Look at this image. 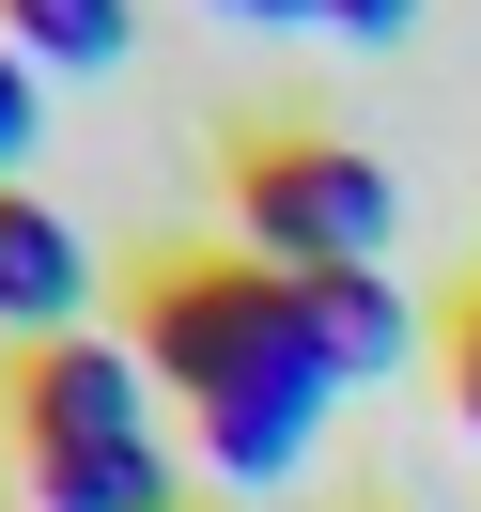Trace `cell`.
Instances as JSON below:
<instances>
[{
	"label": "cell",
	"instance_id": "6da1fadb",
	"mask_svg": "<svg viewBox=\"0 0 481 512\" xmlns=\"http://www.w3.org/2000/svg\"><path fill=\"white\" fill-rule=\"evenodd\" d=\"M140 357H156V388L187 404V450H202L218 481H249V497L311 466L326 404H342V373H326L295 280L249 264V249L156 264V295H140Z\"/></svg>",
	"mask_w": 481,
	"mask_h": 512
},
{
	"label": "cell",
	"instance_id": "7a4b0ae2",
	"mask_svg": "<svg viewBox=\"0 0 481 512\" xmlns=\"http://www.w3.org/2000/svg\"><path fill=\"white\" fill-rule=\"evenodd\" d=\"M388 218H404V187H388L357 140L280 125V140H249V156H233V249H249V264H280V280L388 264Z\"/></svg>",
	"mask_w": 481,
	"mask_h": 512
},
{
	"label": "cell",
	"instance_id": "3957f363",
	"mask_svg": "<svg viewBox=\"0 0 481 512\" xmlns=\"http://www.w3.org/2000/svg\"><path fill=\"white\" fill-rule=\"evenodd\" d=\"M156 435V357L140 342H32L16 357V450H125Z\"/></svg>",
	"mask_w": 481,
	"mask_h": 512
},
{
	"label": "cell",
	"instance_id": "277c9868",
	"mask_svg": "<svg viewBox=\"0 0 481 512\" xmlns=\"http://www.w3.org/2000/svg\"><path fill=\"white\" fill-rule=\"evenodd\" d=\"M78 311H94V264H78V233L47 218L32 187H0V342H78Z\"/></svg>",
	"mask_w": 481,
	"mask_h": 512
},
{
	"label": "cell",
	"instance_id": "5b68a950",
	"mask_svg": "<svg viewBox=\"0 0 481 512\" xmlns=\"http://www.w3.org/2000/svg\"><path fill=\"white\" fill-rule=\"evenodd\" d=\"M295 311H311V342H326V373H404V342H419V311L388 295V264H326V280H295Z\"/></svg>",
	"mask_w": 481,
	"mask_h": 512
},
{
	"label": "cell",
	"instance_id": "8992f818",
	"mask_svg": "<svg viewBox=\"0 0 481 512\" xmlns=\"http://www.w3.org/2000/svg\"><path fill=\"white\" fill-rule=\"evenodd\" d=\"M32 466V512H187L171 497V435H125V450H16Z\"/></svg>",
	"mask_w": 481,
	"mask_h": 512
},
{
	"label": "cell",
	"instance_id": "52a82bcc",
	"mask_svg": "<svg viewBox=\"0 0 481 512\" xmlns=\"http://www.w3.org/2000/svg\"><path fill=\"white\" fill-rule=\"evenodd\" d=\"M0 47L47 78H94V63H125V0H0Z\"/></svg>",
	"mask_w": 481,
	"mask_h": 512
},
{
	"label": "cell",
	"instance_id": "ba28073f",
	"mask_svg": "<svg viewBox=\"0 0 481 512\" xmlns=\"http://www.w3.org/2000/svg\"><path fill=\"white\" fill-rule=\"evenodd\" d=\"M404 16H419V0H311V32H357V47H388Z\"/></svg>",
	"mask_w": 481,
	"mask_h": 512
},
{
	"label": "cell",
	"instance_id": "9c48e42d",
	"mask_svg": "<svg viewBox=\"0 0 481 512\" xmlns=\"http://www.w3.org/2000/svg\"><path fill=\"white\" fill-rule=\"evenodd\" d=\"M32 156V63H16V47H0V171Z\"/></svg>",
	"mask_w": 481,
	"mask_h": 512
},
{
	"label": "cell",
	"instance_id": "30bf717a",
	"mask_svg": "<svg viewBox=\"0 0 481 512\" xmlns=\"http://www.w3.org/2000/svg\"><path fill=\"white\" fill-rule=\"evenodd\" d=\"M450 404H466V435H481V311L450 326Z\"/></svg>",
	"mask_w": 481,
	"mask_h": 512
},
{
	"label": "cell",
	"instance_id": "8fae6325",
	"mask_svg": "<svg viewBox=\"0 0 481 512\" xmlns=\"http://www.w3.org/2000/svg\"><path fill=\"white\" fill-rule=\"evenodd\" d=\"M218 16H249V32H311V0H218Z\"/></svg>",
	"mask_w": 481,
	"mask_h": 512
}]
</instances>
